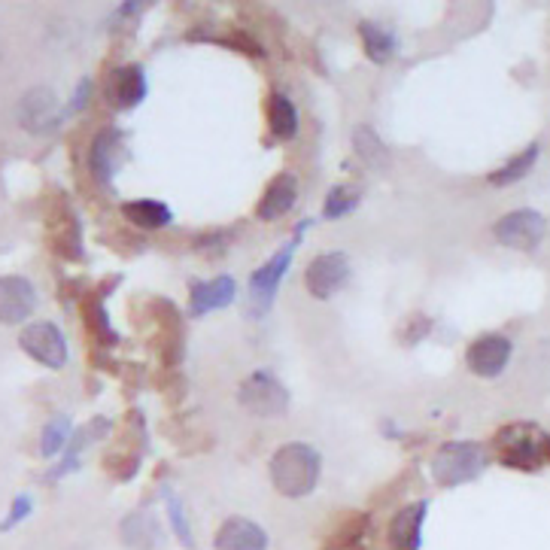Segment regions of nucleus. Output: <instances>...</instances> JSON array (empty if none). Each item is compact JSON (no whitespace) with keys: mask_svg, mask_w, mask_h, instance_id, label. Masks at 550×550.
<instances>
[{"mask_svg":"<svg viewBox=\"0 0 550 550\" xmlns=\"http://www.w3.org/2000/svg\"><path fill=\"white\" fill-rule=\"evenodd\" d=\"M320 475H323V456L317 447L304 441H289L277 447L268 462V478L283 499H307L320 487Z\"/></svg>","mask_w":550,"mask_h":550,"instance_id":"obj_1","label":"nucleus"},{"mask_svg":"<svg viewBox=\"0 0 550 550\" xmlns=\"http://www.w3.org/2000/svg\"><path fill=\"white\" fill-rule=\"evenodd\" d=\"M490 456L484 450V444L478 441H447L435 450L429 471H432V481L444 490L471 484L484 475Z\"/></svg>","mask_w":550,"mask_h":550,"instance_id":"obj_2","label":"nucleus"},{"mask_svg":"<svg viewBox=\"0 0 550 550\" xmlns=\"http://www.w3.org/2000/svg\"><path fill=\"white\" fill-rule=\"evenodd\" d=\"M496 456L505 468L517 471H538L547 465L544 456V432L532 423H511L502 426L493 438Z\"/></svg>","mask_w":550,"mask_h":550,"instance_id":"obj_3","label":"nucleus"},{"mask_svg":"<svg viewBox=\"0 0 550 550\" xmlns=\"http://www.w3.org/2000/svg\"><path fill=\"white\" fill-rule=\"evenodd\" d=\"M310 228V219H304L301 225H295V234H292V241L286 244V247H280L262 268H256L253 274H250V298H253V304H256V317H262V313L274 304V298H277V289H280V283H283V277L289 274V268H292V259H295V250L301 247V238H304V231Z\"/></svg>","mask_w":550,"mask_h":550,"instance_id":"obj_4","label":"nucleus"},{"mask_svg":"<svg viewBox=\"0 0 550 550\" xmlns=\"http://www.w3.org/2000/svg\"><path fill=\"white\" fill-rule=\"evenodd\" d=\"M238 402L256 417H283L289 411V389L271 371H253L238 386Z\"/></svg>","mask_w":550,"mask_h":550,"instance_id":"obj_5","label":"nucleus"},{"mask_svg":"<svg viewBox=\"0 0 550 550\" xmlns=\"http://www.w3.org/2000/svg\"><path fill=\"white\" fill-rule=\"evenodd\" d=\"M544 234H547V219L532 207L511 210V213L499 216L493 225V238L502 247L517 250V253H535L544 241Z\"/></svg>","mask_w":550,"mask_h":550,"instance_id":"obj_6","label":"nucleus"},{"mask_svg":"<svg viewBox=\"0 0 550 550\" xmlns=\"http://www.w3.org/2000/svg\"><path fill=\"white\" fill-rule=\"evenodd\" d=\"M19 347H22L34 362H40L43 368H52V371L64 368V365H67V356H70L64 332H61L55 323H49V320L28 323V326L22 329V335H19Z\"/></svg>","mask_w":550,"mask_h":550,"instance_id":"obj_7","label":"nucleus"},{"mask_svg":"<svg viewBox=\"0 0 550 550\" xmlns=\"http://www.w3.org/2000/svg\"><path fill=\"white\" fill-rule=\"evenodd\" d=\"M347 280H350V259L341 250L313 256L304 271V289L320 301L335 298L347 286Z\"/></svg>","mask_w":550,"mask_h":550,"instance_id":"obj_8","label":"nucleus"},{"mask_svg":"<svg viewBox=\"0 0 550 550\" xmlns=\"http://www.w3.org/2000/svg\"><path fill=\"white\" fill-rule=\"evenodd\" d=\"M514 356V341L502 332H484L478 335L475 341L468 344L465 350V365L468 371L475 374V377H484V380H493L499 377L508 362Z\"/></svg>","mask_w":550,"mask_h":550,"instance_id":"obj_9","label":"nucleus"},{"mask_svg":"<svg viewBox=\"0 0 550 550\" xmlns=\"http://www.w3.org/2000/svg\"><path fill=\"white\" fill-rule=\"evenodd\" d=\"M37 304H40V295L28 277H19V274L0 277V323L4 326L28 323Z\"/></svg>","mask_w":550,"mask_h":550,"instance_id":"obj_10","label":"nucleus"},{"mask_svg":"<svg viewBox=\"0 0 550 550\" xmlns=\"http://www.w3.org/2000/svg\"><path fill=\"white\" fill-rule=\"evenodd\" d=\"M122 159H125V134L113 125L101 128L89 146V171H92L95 183L110 189Z\"/></svg>","mask_w":550,"mask_h":550,"instance_id":"obj_11","label":"nucleus"},{"mask_svg":"<svg viewBox=\"0 0 550 550\" xmlns=\"http://www.w3.org/2000/svg\"><path fill=\"white\" fill-rule=\"evenodd\" d=\"M146 92H149V83H146V70L140 64H122L107 73L104 95L113 110L140 107L146 101Z\"/></svg>","mask_w":550,"mask_h":550,"instance_id":"obj_12","label":"nucleus"},{"mask_svg":"<svg viewBox=\"0 0 550 550\" xmlns=\"http://www.w3.org/2000/svg\"><path fill=\"white\" fill-rule=\"evenodd\" d=\"M16 119L25 131L31 134H46L52 128H58L61 110H58V98L52 89H31L22 95V101L16 104Z\"/></svg>","mask_w":550,"mask_h":550,"instance_id":"obj_13","label":"nucleus"},{"mask_svg":"<svg viewBox=\"0 0 550 550\" xmlns=\"http://www.w3.org/2000/svg\"><path fill=\"white\" fill-rule=\"evenodd\" d=\"M271 538L262 523L250 517H225L213 532V550H268Z\"/></svg>","mask_w":550,"mask_h":550,"instance_id":"obj_14","label":"nucleus"},{"mask_svg":"<svg viewBox=\"0 0 550 550\" xmlns=\"http://www.w3.org/2000/svg\"><path fill=\"white\" fill-rule=\"evenodd\" d=\"M426 514H429V502H426V499L411 502V505H402L396 514H392V520H389V526H386V541H389V547H392V550H420Z\"/></svg>","mask_w":550,"mask_h":550,"instance_id":"obj_15","label":"nucleus"},{"mask_svg":"<svg viewBox=\"0 0 550 550\" xmlns=\"http://www.w3.org/2000/svg\"><path fill=\"white\" fill-rule=\"evenodd\" d=\"M238 301V280L219 274L213 280H195L189 286V313L192 317H207L213 310H225Z\"/></svg>","mask_w":550,"mask_h":550,"instance_id":"obj_16","label":"nucleus"},{"mask_svg":"<svg viewBox=\"0 0 550 550\" xmlns=\"http://www.w3.org/2000/svg\"><path fill=\"white\" fill-rule=\"evenodd\" d=\"M49 247L61 256V259H83V228L76 213L61 201V207L49 216Z\"/></svg>","mask_w":550,"mask_h":550,"instance_id":"obj_17","label":"nucleus"},{"mask_svg":"<svg viewBox=\"0 0 550 550\" xmlns=\"http://www.w3.org/2000/svg\"><path fill=\"white\" fill-rule=\"evenodd\" d=\"M295 201H298V177L295 174H277L265 186V192L256 204V219L259 222H274V219L286 216L295 207Z\"/></svg>","mask_w":550,"mask_h":550,"instance_id":"obj_18","label":"nucleus"},{"mask_svg":"<svg viewBox=\"0 0 550 550\" xmlns=\"http://www.w3.org/2000/svg\"><path fill=\"white\" fill-rule=\"evenodd\" d=\"M119 538L131 550H155L162 544V526L149 511H131L119 523Z\"/></svg>","mask_w":550,"mask_h":550,"instance_id":"obj_19","label":"nucleus"},{"mask_svg":"<svg viewBox=\"0 0 550 550\" xmlns=\"http://www.w3.org/2000/svg\"><path fill=\"white\" fill-rule=\"evenodd\" d=\"M110 429H113V426H110V420H104V417H95L89 426H83L80 432H73V438H70V444H67V450H64V459H61V462H58V465L49 471L46 481H58V478H64V475H70V471L80 468V456H83V450H86L92 441L104 438Z\"/></svg>","mask_w":550,"mask_h":550,"instance_id":"obj_20","label":"nucleus"},{"mask_svg":"<svg viewBox=\"0 0 550 550\" xmlns=\"http://www.w3.org/2000/svg\"><path fill=\"white\" fill-rule=\"evenodd\" d=\"M122 216L143 228V231H159V228H168L174 222V210L165 204V201H155V198H134V201H125L122 204Z\"/></svg>","mask_w":550,"mask_h":550,"instance_id":"obj_21","label":"nucleus"},{"mask_svg":"<svg viewBox=\"0 0 550 550\" xmlns=\"http://www.w3.org/2000/svg\"><path fill=\"white\" fill-rule=\"evenodd\" d=\"M359 40L365 46V55L374 64H386L392 55L399 52V37L383 22H359Z\"/></svg>","mask_w":550,"mask_h":550,"instance_id":"obj_22","label":"nucleus"},{"mask_svg":"<svg viewBox=\"0 0 550 550\" xmlns=\"http://www.w3.org/2000/svg\"><path fill=\"white\" fill-rule=\"evenodd\" d=\"M298 107L283 95V92H271L268 98V131L277 140H295L298 137Z\"/></svg>","mask_w":550,"mask_h":550,"instance_id":"obj_23","label":"nucleus"},{"mask_svg":"<svg viewBox=\"0 0 550 550\" xmlns=\"http://www.w3.org/2000/svg\"><path fill=\"white\" fill-rule=\"evenodd\" d=\"M353 152H356V159L362 165H368L374 171L389 168V149L371 125H356L353 128Z\"/></svg>","mask_w":550,"mask_h":550,"instance_id":"obj_24","label":"nucleus"},{"mask_svg":"<svg viewBox=\"0 0 550 550\" xmlns=\"http://www.w3.org/2000/svg\"><path fill=\"white\" fill-rule=\"evenodd\" d=\"M538 155H541V146L538 143H529L526 149H520L514 159H508L502 168H496L487 180H490V186H496V189H505V186H514V183H520L523 177H529V171L535 168V162H538Z\"/></svg>","mask_w":550,"mask_h":550,"instance_id":"obj_25","label":"nucleus"},{"mask_svg":"<svg viewBox=\"0 0 550 550\" xmlns=\"http://www.w3.org/2000/svg\"><path fill=\"white\" fill-rule=\"evenodd\" d=\"M83 317H86V329L92 332V338L98 341V344H104V347H113V344H119V332L110 326V313H107V304H104V295H89L86 301H83Z\"/></svg>","mask_w":550,"mask_h":550,"instance_id":"obj_26","label":"nucleus"},{"mask_svg":"<svg viewBox=\"0 0 550 550\" xmlns=\"http://www.w3.org/2000/svg\"><path fill=\"white\" fill-rule=\"evenodd\" d=\"M359 204H362V186H356V183H338V186L329 189V195L323 201V219L326 222H338V219L350 216Z\"/></svg>","mask_w":550,"mask_h":550,"instance_id":"obj_27","label":"nucleus"},{"mask_svg":"<svg viewBox=\"0 0 550 550\" xmlns=\"http://www.w3.org/2000/svg\"><path fill=\"white\" fill-rule=\"evenodd\" d=\"M70 438H73V423H70V417H67V414H55V417L43 426L40 453H43L46 459H52V456H58V453L67 450Z\"/></svg>","mask_w":550,"mask_h":550,"instance_id":"obj_28","label":"nucleus"},{"mask_svg":"<svg viewBox=\"0 0 550 550\" xmlns=\"http://www.w3.org/2000/svg\"><path fill=\"white\" fill-rule=\"evenodd\" d=\"M165 505H168V520H171V529H174L177 541L186 550H195V535H192V523L186 517V508H183L180 496L174 490H168V487H165Z\"/></svg>","mask_w":550,"mask_h":550,"instance_id":"obj_29","label":"nucleus"},{"mask_svg":"<svg viewBox=\"0 0 550 550\" xmlns=\"http://www.w3.org/2000/svg\"><path fill=\"white\" fill-rule=\"evenodd\" d=\"M104 468L110 471V475L116 481H131L137 475V468H140V453L137 450H125V453H110L104 459Z\"/></svg>","mask_w":550,"mask_h":550,"instance_id":"obj_30","label":"nucleus"},{"mask_svg":"<svg viewBox=\"0 0 550 550\" xmlns=\"http://www.w3.org/2000/svg\"><path fill=\"white\" fill-rule=\"evenodd\" d=\"M222 43L231 46V49H238V52H244V55H253V58H265V55H268L265 46H262L253 34H247V31H228V34L222 37Z\"/></svg>","mask_w":550,"mask_h":550,"instance_id":"obj_31","label":"nucleus"},{"mask_svg":"<svg viewBox=\"0 0 550 550\" xmlns=\"http://www.w3.org/2000/svg\"><path fill=\"white\" fill-rule=\"evenodd\" d=\"M92 80L89 76H83L80 83H76V89H73V98L67 101V107L61 110V119H70V116H76V113H83L86 107H89V101H92Z\"/></svg>","mask_w":550,"mask_h":550,"instance_id":"obj_32","label":"nucleus"},{"mask_svg":"<svg viewBox=\"0 0 550 550\" xmlns=\"http://www.w3.org/2000/svg\"><path fill=\"white\" fill-rule=\"evenodd\" d=\"M31 511H34V499L28 496V493H22V496H16V502L10 505V514L0 520V532H10L13 526H19L25 517H31Z\"/></svg>","mask_w":550,"mask_h":550,"instance_id":"obj_33","label":"nucleus"}]
</instances>
